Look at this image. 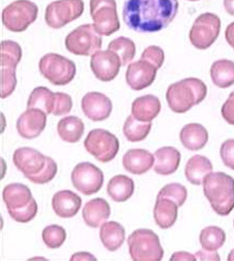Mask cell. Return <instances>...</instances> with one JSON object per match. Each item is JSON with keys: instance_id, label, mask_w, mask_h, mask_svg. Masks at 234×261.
<instances>
[{"instance_id": "6da1fadb", "label": "cell", "mask_w": 234, "mask_h": 261, "mask_svg": "<svg viewBox=\"0 0 234 261\" xmlns=\"http://www.w3.org/2000/svg\"><path fill=\"white\" fill-rule=\"evenodd\" d=\"M178 0H125L123 20L138 33H158L177 16Z\"/></svg>"}, {"instance_id": "7a4b0ae2", "label": "cell", "mask_w": 234, "mask_h": 261, "mask_svg": "<svg viewBox=\"0 0 234 261\" xmlns=\"http://www.w3.org/2000/svg\"><path fill=\"white\" fill-rule=\"evenodd\" d=\"M203 192L219 216L226 217L234 210V178L228 174H208L203 181Z\"/></svg>"}, {"instance_id": "3957f363", "label": "cell", "mask_w": 234, "mask_h": 261, "mask_svg": "<svg viewBox=\"0 0 234 261\" xmlns=\"http://www.w3.org/2000/svg\"><path fill=\"white\" fill-rule=\"evenodd\" d=\"M207 95L206 85L199 78L190 77L172 84L166 94L168 106L174 113L185 114L200 104Z\"/></svg>"}, {"instance_id": "277c9868", "label": "cell", "mask_w": 234, "mask_h": 261, "mask_svg": "<svg viewBox=\"0 0 234 261\" xmlns=\"http://www.w3.org/2000/svg\"><path fill=\"white\" fill-rule=\"evenodd\" d=\"M129 254L134 261H161L164 249L158 234L150 229H138L128 238Z\"/></svg>"}, {"instance_id": "5b68a950", "label": "cell", "mask_w": 234, "mask_h": 261, "mask_svg": "<svg viewBox=\"0 0 234 261\" xmlns=\"http://www.w3.org/2000/svg\"><path fill=\"white\" fill-rule=\"evenodd\" d=\"M22 59V49L14 41H3L0 45V63H2V99L12 95L17 86L16 69Z\"/></svg>"}, {"instance_id": "8992f818", "label": "cell", "mask_w": 234, "mask_h": 261, "mask_svg": "<svg viewBox=\"0 0 234 261\" xmlns=\"http://www.w3.org/2000/svg\"><path fill=\"white\" fill-rule=\"evenodd\" d=\"M38 14V6L33 2L16 0L4 9L2 20L7 30L13 33H22L37 20Z\"/></svg>"}, {"instance_id": "52a82bcc", "label": "cell", "mask_w": 234, "mask_h": 261, "mask_svg": "<svg viewBox=\"0 0 234 261\" xmlns=\"http://www.w3.org/2000/svg\"><path fill=\"white\" fill-rule=\"evenodd\" d=\"M41 74L55 86L70 84L76 75V65L71 60L58 54H48L39 63Z\"/></svg>"}, {"instance_id": "ba28073f", "label": "cell", "mask_w": 234, "mask_h": 261, "mask_svg": "<svg viewBox=\"0 0 234 261\" xmlns=\"http://www.w3.org/2000/svg\"><path fill=\"white\" fill-rule=\"evenodd\" d=\"M65 45L72 55L89 57L100 50L102 38L96 32L93 24H84L66 37Z\"/></svg>"}, {"instance_id": "9c48e42d", "label": "cell", "mask_w": 234, "mask_h": 261, "mask_svg": "<svg viewBox=\"0 0 234 261\" xmlns=\"http://www.w3.org/2000/svg\"><path fill=\"white\" fill-rule=\"evenodd\" d=\"M90 13L94 29L100 36L110 37L120 30L116 0H91Z\"/></svg>"}, {"instance_id": "30bf717a", "label": "cell", "mask_w": 234, "mask_h": 261, "mask_svg": "<svg viewBox=\"0 0 234 261\" xmlns=\"http://www.w3.org/2000/svg\"><path fill=\"white\" fill-rule=\"evenodd\" d=\"M86 150L101 163L112 162L119 152L120 143L117 137L106 129H94L85 141Z\"/></svg>"}, {"instance_id": "8fae6325", "label": "cell", "mask_w": 234, "mask_h": 261, "mask_svg": "<svg viewBox=\"0 0 234 261\" xmlns=\"http://www.w3.org/2000/svg\"><path fill=\"white\" fill-rule=\"evenodd\" d=\"M221 19L213 13L201 14L194 22L190 31V41L200 50L210 48L219 38Z\"/></svg>"}, {"instance_id": "7c38bea8", "label": "cell", "mask_w": 234, "mask_h": 261, "mask_svg": "<svg viewBox=\"0 0 234 261\" xmlns=\"http://www.w3.org/2000/svg\"><path fill=\"white\" fill-rule=\"evenodd\" d=\"M84 11L83 0H57L47 6L45 21L49 28L59 30L82 17Z\"/></svg>"}, {"instance_id": "4fadbf2b", "label": "cell", "mask_w": 234, "mask_h": 261, "mask_svg": "<svg viewBox=\"0 0 234 261\" xmlns=\"http://www.w3.org/2000/svg\"><path fill=\"white\" fill-rule=\"evenodd\" d=\"M71 181L73 187L86 196L97 194L104 182L102 171L91 163L78 164L72 171Z\"/></svg>"}, {"instance_id": "5bb4252c", "label": "cell", "mask_w": 234, "mask_h": 261, "mask_svg": "<svg viewBox=\"0 0 234 261\" xmlns=\"http://www.w3.org/2000/svg\"><path fill=\"white\" fill-rule=\"evenodd\" d=\"M122 62L116 52L108 50H99L92 56L91 69L97 80L109 83L118 76Z\"/></svg>"}, {"instance_id": "9a60e30c", "label": "cell", "mask_w": 234, "mask_h": 261, "mask_svg": "<svg viewBox=\"0 0 234 261\" xmlns=\"http://www.w3.org/2000/svg\"><path fill=\"white\" fill-rule=\"evenodd\" d=\"M13 162L26 178L31 179L43 171L47 163V156L34 148L22 147L14 152Z\"/></svg>"}, {"instance_id": "2e32d148", "label": "cell", "mask_w": 234, "mask_h": 261, "mask_svg": "<svg viewBox=\"0 0 234 261\" xmlns=\"http://www.w3.org/2000/svg\"><path fill=\"white\" fill-rule=\"evenodd\" d=\"M158 70V67L143 59L130 63L126 71V83L133 90L142 91L154 83Z\"/></svg>"}, {"instance_id": "e0dca14e", "label": "cell", "mask_w": 234, "mask_h": 261, "mask_svg": "<svg viewBox=\"0 0 234 261\" xmlns=\"http://www.w3.org/2000/svg\"><path fill=\"white\" fill-rule=\"evenodd\" d=\"M82 110L88 119L100 122L111 116L113 103L107 95L99 92H90L82 100Z\"/></svg>"}, {"instance_id": "ac0fdd59", "label": "cell", "mask_w": 234, "mask_h": 261, "mask_svg": "<svg viewBox=\"0 0 234 261\" xmlns=\"http://www.w3.org/2000/svg\"><path fill=\"white\" fill-rule=\"evenodd\" d=\"M47 114L38 109H28L17 121V132L20 137L33 140L38 138L46 127Z\"/></svg>"}, {"instance_id": "d6986e66", "label": "cell", "mask_w": 234, "mask_h": 261, "mask_svg": "<svg viewBox=\"0 0 234 261\" xmlns=\"http://www.w3.org/2000/svg\"><path fill=\"white\" fill-rule=\"evenodd\" d=\"M154 163V155L145 149H130L123 156L124 169L134 175L147 173L152 169Z\"/></svg>"}, {"instance_id": "ffe728a7", "label": "cell", "mask_w": 234, "mask_h": 261, "mask_svg": "<svg viewBox=\"0 0 234 261\" xmlns=\"http://www.w3.org/2000/svg\"><path fill=\"white\" fill-rule=\"evenodd\" d=\"M81 207L82 198L71 191H60L52 198V210L63 219L75 217Z\"/></svg>"}, {"instance_id": "44dd1931", "label": "cell", "mask_w": 234, "mask_h": 261, "mask_svg": "<svg viewBox=\"0 0 234 261\" xmlns=\"http://www.w3.org/2000/svg\"><path fill=\"white\" fill-rule=\"evenodd\" d=\"M111 217V206L107 200L96 198L86 203L83 210L85 223L91 228L101 227Z\"/></svg>"}, {"instance_id": "7402d4cb", "label": "cell", "mask_w": 234, "mask_h": 261, "mask_svg": "<svg viewBox=\"0 0 234 261\" xmlns=\"http://www.w3.org/2000/svg\"><path fill=\"white\" fill-rule=\"evenodd\" d=\"M155 165L154 171L162 176H169L174 174L179 168L181 154L174 147H163L154 153Z\"/></svg>"}, {"instance_id": "603a6c76", "label": "cell", "mask_w": 234, "mask_h": 261, "mask_svg": "<svg viewBox=\"0 0 234 261\" xmlns=\"http://www.w3.org/2000/svg\"><path fill=\"white\" fill-rule=\"evenodd\" d=\"M178 207L177 203L171 199L165 197L156 198L153 211L156 225L162 229H169L174 226L178 217Z\"/></svg>"}, {"instance_id": "cb8c5ba5", "label": "cell", "mask_w": 234, "mask_h": 261, "mask_svg": "<svg viewBox=\"0 0 234 261\" xmlns=\"http://www.w3.org/2000/svg\"><path fill=\"white\" fill-rule=\"evenodd\" d=\"M162 110L160 99L154 95H145L137 98L132 106L133 116L143 122H151L159 116Z\"/></svg>"}, {"instance_id": "d4e9b609", "label": "cell", "mask_w": 234, "mask_h": 261, "mask_svg": "<svg viewBox=\"0 0 234 261\" xmlns=\"http://www.w3.org/2000/svg\"><path fill=\"white\" fill-rule=\"evenodd\" d=\"M180 142L190 151L203 149L208 142V133L204 126L198 123L186 125L180 132Z\"/></svg>"}, {"instance_id": "484cf974", "label": "cell", "mask_w": 234, "mask_h": 261, "mask_svg": "<svg viewBox=\"0 0 234 261\" xmlns=\"http://www.w3.org/2000/svg\"><path fill=\"white\" fill-rule=\"evenodd\" d=\"M3 199L8 211H15L30 204L34 197L30 188L22 184H12L4 189Z\"/></svg>"}, {"instance_id": "4316f807", "label": "cell", "mask_w": 234, "mask_h": 261, "mask_svg": "<svg viewBox=\"0 0 234 261\" xmlns=\"http://www.w3.org/2000/svg\"><path fill=\"white\" fill-rule=\"evenodd\" d=\"M213 170L214 167L210 160L202 155H195L187 163L185 174L190 184L201 186L205 177L213 173Z\"/></svg>"}, {"instance_id": "83f0119b", "label": "cell", "mask_w": 234, "mask_h": 261, "mask_svg": "<svg viewBox=\"0 0 234 261\" xmlns=\"http://www.w3.org/2000/svg\"><path fill=\"white\" fill-rule=\"evenodd\" d=\"M100 240L109 251H117L125 241V229L117 222L104 223L100 227Z\"/></svg>"}, {"instance_id": "f1b7e54d", "label": "cell", "mask_w": 234, "mask_h": 261, "mask_svg": "<svg viewBox=\"0 0 234 261\" xmlns=\"http://www.w3.org/2000/svg\"><path fill=\"white\" fill-rule=\"evenodd\" d=\"M85 133V124L78 117H65L58 123V134L60 138L69 144L80 141Z\"/></svg>"}, {"instance_id": "f546056e", "label": "cell", "mask_w": 234, "mask_h": 261, "mask_svg": "<svg viewBox=\"0 0 234 261\" xmlns=\"http://www.w3.org/2000/svg\"><path fill=\"white\" fill-rule=\"evenodd\" d=\"M135 182L125 175L113 177L108 185V194L115 202H125L135 193Z\"/></svg>"}, {"instance_id": "4dcf8cb0", "label": "cell", "mask_w": 234, "mask_h": 261, "mask_svg": "<svg viewBox=\"0 0 234 261\" xmlns=\"http://www.w3.org/2000/svg\"><path fill=\"white\" fill-rule=\"evenodd\" d=\"M211 77L214 85L227 89L234 85V62L229 60L216 61L211 68Z\"/></svg>"}, {"instance_id": "1f68e13d", "label": "cell", "mask_w": 234, "mask_h": 261, "mask_svg": "<svg viewBox=\"0 0 234 261\" xmlns=\"http://www.w3.org/2000/svg\"><path fill=\"white\" fill-rule=\"evenodd\" d=\"M56 93H52L48 88L39 87L33 90L28 101V109H38L47 115L54 113L56 106Z\"/></svg>"}, {"instance_id": "d6a6232c", "label": "cell", "mask_w": 234, "mask_h": 261, "mask_svg": "<svg viewBox=\"0 0 234 261\" xmlns=\"http://www.w3.org/2000/svg\"><path fill=\"white\" fill-rule=\"evenodd\" d=\"M152 128L151 122H143L136 119L133 115L128 116L124 126L123 133L125 138L132 143H138L144 141Z\"/></svg>"}, {"instance_id": "836d02e7", "label": "cell", "mask_w": 234, "mask_h": 261, "mask_svg": "<svg viewBox=\"0 0 234 261\" xmlns=\"http://www.w3.org/2000/svg\"><path fill=\"white\" fill-rule=\"evenodd\" d=\"M200 244L204 250L217 251L226 242L225 231L217 226H208L200 233Z\"/></svg>"}, {"instance_id": "e575fe53", "label": "cell", "mask_w": 234, "mask_h": 261, "mask_svg": "<svg viewBox=\"0 0 234 261\" xmlns=\"http://www.w3.org/2000/svg\"><path fill=\"white\" fill-rule=\"evenodd\" d=\"M109 49L116 52L120 57L122 66H127V64L132 63L137 52V47L134 41L125 37H119L113 40L109 44Z\"/></svg>"}, {"instance_id": "d590c367", "label": "cell", "mask_w": 234, "mask_h": 261, "mask_svg": "<svg viewBox=\"0 0 234 261\" xmlns=\"http://www.w3.org/2000/svg\"><path fill=\"white\" fill-rule=\"evenodd\" d=\"M42 239L49 249H59L67 239L66 230L59 225H50L44 228Z\"/></svg>"}, {"instance_id": "8d00e7d4", "label": "cell", "mask_w": 234, "mask_h": 261, "mask_svg": "<svg viewBox=\"0 0 234 261\" xmlns=\"http://www.w3.org/2000/svg\"><path fill=\"white\" fill-rule=\"evenodd\" d=\"M158 197H165L173 200L180 207L184 205L188 198V190L180 184H170L164 187Z\"/></svg>"}, {"instance_id": "74e56055", "label": "cell", "mask_w": 234, "mask_h": 261, "mask_svg": "<svg viewBox=\"0 0 234 261\" xmlns=\"http://www.w3.org/2000/svg\"><path fill=\"white\" fill-rule=\"evenodd\" d=\"M9 215L11 218L19 223H29L33 221L37 214H38V204L35 199H33L30 204L26 205L23 208H20V210H15V211H8Z\"/></svg>"}, {"instance_id": "f35d334b", "label": "cell", "mask_w": 234, "mask_h": 261, "mask_svg": "<svg viewBox=\"0 0 234 261\" xmlns=\"http://www.w3.org/2000/svg\"><path fill=\"white\" fill-rule=\"evenodd\" d=\"M57 173H58L57 163L51 158H48L47 156V163H46V166L43 169V171L40 174L32 177L29 180L36 185H46L56 177Z\"/></svg>"}, {"instance_id": "ab89813d", "label": "cell", "mask_w": 234, "mask_h": 261, "mask_svg": "<svg viewBox=\"0 0 234 261\" xmlns=\"http://www.w3.org/2000/svg\"><path fill=\"white\" fill-rule=\"evenodd\" d=\"M141 59L149 61L154 66L158 67V69H161L165 62V52L161 47L152 45L144 50Z\"/></svg>"}, {"instance_id": "60d3db41", "label": "cell", "mask_w": 234, "mask_h": 261, "mask_svg": "<svg viewBox=\"0 0 234 261\" xmlns=\"http://www.w3.org/2000/svg\"><path fill=\"white\" fill-rule=\"evenodd\" d=\"M57 99H56V106L52 115L55 116H63L71 112L73 108V101L70 95L58 92L56 93Z\"/></svg>"}, {"instance_id": "b9f144b4", "label": "cell", "mask_w": 234, "mask_h": 261, "mask_svg": "<svg viewBox=\"0 0 234 261\" xmlns=\"http://www.w3.org/2000/svg\"><path fill=\"white\" fill-rule=\"evenodd\" d=\"M220 155L224 165L227 168L234 170V139L227 140L222 144Z\"/></svg>"}, {"instance_id": "7bdbcfd3", "label": "cell", "mask_w": 234, "mask_h": 261, "mask_svg": "<svg viewBox=\"0 0 234 261\" xmlns=\"http://www.w3.org/2000/svg\"><path fill=\"white\" fill-rule=\"evenodd\" d=\"M221 114L228 124L234 126V91L230 93L228 99L223 104Z\"/></svg>"}, {"instance_id": "ee69618b", "label": "cell", "mask_w": 234, "mask_h": 261, "mask_svg": "<svg viewBox=\"0 0 234 261\" xmlns=\"http://www.w3.org/2000/svg\"><path fill=\"white\" fill-rule=\"evenodd\" d=\"M196 259L197 260H201V261H205V260H212V261H220L221 257L218 254L217 251H207V250H201L198 251L196 254Z\"/></svg>"}, {"instance_id": "f6af8a7d", "label": "cell", "mask_w": 234, "mask_h": 261, "mask_svg": "<svg viewBox=\"0 0 234 261\" xmlns=\"http://www.w3.org/2000/svg\"><path fill=\"white\" fill-rule=\"evenodd\" d=\"M171 261H180V260H191V261H195L197 260L196 259V256L195 255H192L188 252H177V253H174L170 259Z\"/></svg>"}, {"instance_id": "bcb514c9", "label": "cell", "mask_w": 234, "mask_h": 261, "mask_svg": "<svg viewBox=\"0 0 234 261\" xmlns=\"http://www.w3.org/2000/svg\"><path fill=\"white\" fill-rule=\"evenodd\" d=\"M225 38L229 46L234 49V22L230 23L227 26L226 32H225Z\"/></svg>"}, {"instance_id": "7dc6e473", "label": "cell", "mask_w": 234, "mask_h": 261, "mask_svg": "<svg viewBox=\"0 0 234 261\" xmlns=\"http://www.w3.org/2000/svg\"><path fill=\"white\" fill-rule=\"evenodd\" d=\"M71 261H75V260H97L95 256H93L92 254L90 253H87V252H81V253H76L74 255H72Z\"/></svg>"}, {"instance_id": "c3c4849f", "label": "cell", "mask_w": 234, "mask_h": 261, "mask_svg": "<svg viewBox=\"0 0 234 261\" xmlns=\"http://www.w3.org/2000/svg\"><path fill=\"white\" fill-rule=\"evenodd\" d=\"M224 8L229 15L234 16V0H224Z\"/></svg>"}, {"instance_id": "681fc988", "label": "cell", "mask_w": 234, "mask_h": 261, "mask_svg": "<svg viewBox=\"0 0 234 261\" xmlns=\"http://www.w3.org/2000/svg\"><path fill=\"white\" fill-rule=\"evenodd\" d=\"M228 260H229V261H234V249L229 253V255H228Z\"/></svg>"}, {"instance_id": "f907efd6", "label": "cell", "mask_w": 234, "mask_h": 261, "mask_svg": "<svg viewBox=\"0 0 234 261\" xmlns=\"http://www.w3.org/2000/svg\"><path fill=\"white\" fill-rule=\"evenodd\" d=\"M189 2H192V3H196V2H199V0H189Z\"/></svg>"}, {"instance_id": "816d5d0a", "label": "cell", "mask_w": 234, "mask_h": 261, "mask_svg": "<svg viewBox=\"0 0 234 261\" xmlns=\"http://www.w3.org/2000/svg\"><path fill=\"white\" fill-rule=\"evenodd\" d=\"M233 223H234V222H233Z\"/></svg>"}]
</instances>
